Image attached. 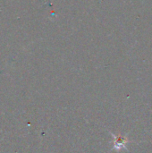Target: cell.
Segmentation results:
<instances>
[{"instance_id": "cell-1", "label": "cell", "mask_w": 152, "mask_h": 153, "mask_svg": "<svg viewBox=\"0 0 152 153\" xmlns=\"http://www.w3.org/2000/svg\"><path fill=\"white\" fill-rule=\"evenodd\" d=\"M110 134L114 137V145H113L112 150H115L116 152H120L121 150H126V151H128L127 144L133 143L132 141H130L128 139L129 134H127L126 135H124V136L123 135H116V134H114L112 133H110Z\"/></svg>"}]
</instances>
